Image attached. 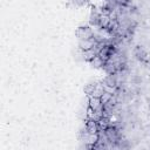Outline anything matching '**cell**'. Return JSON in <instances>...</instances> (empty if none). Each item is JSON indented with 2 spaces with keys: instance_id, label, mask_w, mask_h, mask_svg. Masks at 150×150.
Segmentation results:
<instances>
[{
  "instance_id": "1",
  "label": "cell",
  "mask_w": 150,
  "mask_h": 150,
  "mask_svg": "<svg viewBox=\"0 0 150 150\" xmlns=\"http://www.w3.org/2000/svg\"><path fill=\"white\" fill-rule=\"evenodd\" d=\"M93 35H94V32L90 26H82L76 29V36L79 38V40H87V39H90Z\"/></svg>"
},
{
  "instance_id": "2",
  "label": "cell",
  "mask_w": 150,
  "mask_h": 150,
  "mask_svg": "<svg viewBox=\"0 0 150 150\" xmlns=\"http://www.w3.org/2000/svg\"><path fill=\"white\" fill-rule=\"evenodd\" d=\"M96 43H97V42H96V40H95L94 35H93L90 39H87V40H80L79 46H80L81 50H88V49H91Z\"/></svg>"
},
{
  "instance_id": "3",
  "label": "cell",
  "mask_w": 150,
  "mask_h": 150,
  "mask_svg": "<svg viewBox=\"0 0 150 150\" xmlns=\"http://www.w3.org/2000/svg\"><path fill=\"white\" fill-rule=\"evenodd\" d=\"M88 107H90L93 110H100V109H102L103 104H102L100 97L88 96Z\"/></svg>"
},
{
  "instance_id": "4",
  "label": "cell",
  "mask_w": 150,
  "mask_h": 150,
  "mask_svg": "<svg viewBox=\"0 0 150 150\" xmlns=\"http://www.w3.org/2000/svg\"><path fill=\"white\" fill-rule=\"evenodd\" d=\"M89 63L91 64V67H94V68H102L103 67V64L105 63L102 59H101V56L100 55H96V56H94L90 61H89Z\"/></svg>"
}]
</instances>
